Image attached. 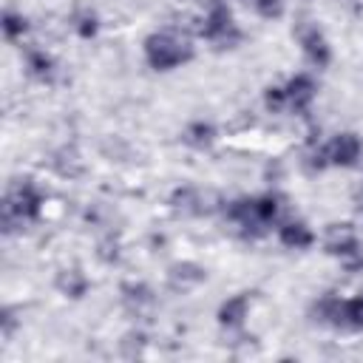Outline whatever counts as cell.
<instances>
[{
	"mask_svg": "<svg viewBox=\"0 0 363 363\" xmlns=\"http://www.w3.org/2000/svg\"><path fill=\"white\" fill-rule=\"evenodd\" d=\"M326 247H329V252H335V255H340V258L360 252L357 235L349 230V224H332V227H329V238H326Z\"/></svg>",
	"mask_w": 363,
	"mask_h": 363,
	"instance_id": "cell-3",
	"label": "cell"
},
{
	"mask_svg": "<svg viewBox=\"0 0 363 363\" xmlns=\"http://www.w3.org/2000/svg\"><path fill=\"white\" fill-rule=\"evenodd\" d=\"M301 43H303V51H306L309 62H315V65H326L329 62V48H326V40L320 37L318 28L301 31Z\"/></svg>",
	"mask_w": 363,
	"mask_h": 363,
	"instance_id": "cell-6",
	"label": "cell"
},
{
	"mask_svg": "<svg viewBox=\"0 0 363 363\" xmlns=\"http://www.w3.org/2000/svg\"><path fill=\"white\" fill-rule=\"evenodd\" d=\"M284 91H286V105L303 111V108L312 102V96H315V82H312L306 74H298V77L289 79V85H286Z\"/></svg>",
	"mask_w": 363,
	"mask_h": 363,
	"instance_id": "cell-4",
	"label": "cell"
},
{
	"mask_svg": "<svg viewBox=\"0 0 363 363\" xmlns=\"http://www.w3.org/2000/svg\"><path fill=\"white\" fill-rule=\"evenodd\" d=\"M71 26H74V31H77L79 37H94V34H96V14H94L91 9H79V11L74 14Z\"/></svg>",
	"mask_w": 363,
	"mask_h": 363,
	"instance_id": "cell-12",
	"label": "cell"
},
{
	"mask_svg": "<svg viewBox=\"0 0 363 363\" xmlns=\"http://www.w3.org/2000/svg\"><path fill=\"white\" fill-rule=\"evenodd\" d=\"M255 9L261 17L269 20V17H278L284 11V0H255Z\"/></svg>",
	"mask_w": 363,
	"mask_h": 363,
	"instance_id": "cell-16",
	"label": "cell"
},
{
	"mask_svg": "<svg viewBox=\"0 0 363 363\" xmlns=\"http://www.w3.org/2000/svg\"><path fill=\"white\" fill-rule=\"evenodd\" d=\"M204 278V272L201 269H196V267H173V272H170V281H173V286H182V289H187V286H196L199 281Z\"/></svg>",
	"mask_w": 363,
	"mask_h": 363,
	"instance_id": "cell-11",
	"label": "cell"
},
{
	"mask_svg": "<svg viewBox=\"0 0 363 363\" xmlns=\"http://www.w3.org/2000/svg\"><path fill=\"white\" fill-rule=\"evenodd\" d=\"M23 31H26V17L17 14V11H6L3 14V34H6V40H17Z\"/></svg>",
	"mask_w": 363,
	"mask_h": 363,
	"instance_id": "cell-14",
	"label": "cell"
},
{
	"mask_svg": "<svg viewBox=\"0 0 363 363\" xmlns=\"http://www.w3.org/2000/svg\"><path fill=\"white\" fill-rule=\"evenodd\" d=\"M335 326H343V329H363V295L349 298V301H340Z\"/></svg>",
	"mask_w": 363,
	"mask_h": 363,
	"instance_id": "cell-5",
	"label": "cell"
},
{
	"mask_svg": "<svg viewBox=\"0 0 363 363\" xmlns=\"http://www.w3.org/2000/svg\"><path fill=\"white\" fill-rule=\"evenodd\" d=\"M247 295H235V298H230L221 309H218V320L224 323V326H238L244 318H247Z\"/></svg>",
	"mask_w": 363,
	"mask_h": 363,
	"instance_id": "cell-8",
	"label": "cell"
},
{
	"mask_svg": "<svg viewBox=\"0 0 363 363\" xmlns=\"http://www.w3.org/2000/svg\"><path fill=\"white\" fill-rule=\"evenodd\" d=\"M125 301L139 309L142 303H150L153 295H150V289H147L145 284H130V286H125Z\"/></svg>",
	"mask_w": 363,
	"mask_h": 363,
	"instance_id": "cell-15",
	"label": "cell"
},
{
	"mask_svg": "<svg viewBox=\"0 0 363 363\" xmlns=\"http://www.w3.org/2000/svg\"><path fill=\"white\" fill-rule=\"evenodd\" d=\"M26 65H28V71H31L34 77H40V79H48L51 71H54V62H51V57H48L45 51H28V54H26Z\"/></svg>",
	"mask_w": 363,
	"mask_h": 363,
	"instance_id": "cell-10",
	"label": "cell"
},
{
	"mask_svg": "<svg viewBox=\"0 0 363 363\" xmlns=\"http://www.w3.org/2000/svg\"><path fill=\"white\" fill-rule=\"evenodd\" d=\"M184 139L193 145V147H204L213 142V128L207 122H193L187 130H184Z\"/></svg>",
	"mask_w": 363,
	"mask_h": 363,
	"instance_id": "cell-13",
	"label": "cell"
},
{
	"mask_svg": "<svg viewBox=\"0 0 363 363\" xmlns=\"http://www.w3.org/2000/svg\"><path fill=\"white\" fill-rule=\"evenodd\" d=\"M284 105H286V91H284V88H269V91H267V108L281 111Z\"/></svg>",
	"mask_w": 363,
	"mask_h": 363,
	"instance_id": "cell-17",
	"label": "cell"
},
{
	"mask_svg": "<svg viewBox=\"0 0 363 363\" xmlns=\"http://www.w3.org/2000/svg\"><path fill=\"white\" fill-rule=\"evenodd\" d=\"M360 156V139L354 133H337L326 145V159L332 164H354Z\"/></svg>",
	"mask_w": 363,
	"mask_h": 363,
	"instance_id": "cell-2",
	"label": "cell"
},
{
	"mask_svg": "<svg viewBox=\"0 0 363 363\" xmlns=\"http://www.w3.org/2000/svg\"><path fill=\"white\" fill-rule=\"evenodd\" d=\"M281 241L289 247V250H303L312 244V233L306 224L301 221H289L286 227H281Z\"/></svg>",
	"mask_w": 363,
	"mask_h": 363,
	"instance_id": "cell-7",
	"label": "cell"
},
{
	"mask_svg": "<svg viewBox=\"0 0 363 363\" xmlns=\"http://www.w3.org/2000/svg\"><path fill=\"white\" fill-rule=\"evenodd\" d=\"M57 286H60V292H65V295H71V298H79V295L85 292L88 281H85V275H82L79 269H65V272H60Z\"/></svg>",
	"mask_w": 363,
	"mask_h": 363,
	"instance_id": "cell-9",
	"label": "cell"
},
{
	"mask_svg": "<svg viewBox=\"0 0 363 363\" xmlns=\"http://www.w3.org/2000/svg\"><path fill=\"white\" fill-rule=\"evenodd\" d=\"M145 54H147V62H150L153 68L167 71V68H173V65L187 62L193 51H190V43H187V40H182V37H176V34H170V31H162V34L147 37Z\"/></svg>",
	"mask_w": 363,
	"mask_h": 363,
	"instance_id": "cell-1",
	"label": "cell"
}]
</instances>
